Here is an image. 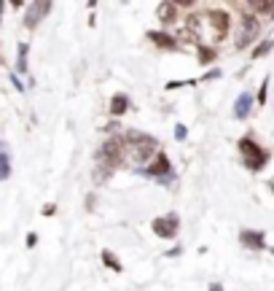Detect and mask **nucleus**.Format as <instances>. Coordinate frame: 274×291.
Here are the masks:
<instances>
[{"instance_id":"obj_21","label":"nucleus","mask_w":274,"mask_h":291,"mask_svg":"<svg viewBox=\"0 0 274 291\" xmlns=\"http://www.w3.org/2000/svg\"><path fill=\"white\" fill-rule=\"evenodd\" d=\"M186 138H188V127L186 124H175V140H177V143H183Z\"/></svg>"},{"instance_id":"obj_22","label":"nucleus","mask_w":274,"mask_h":291,"mask_svg":"<svg viewBox=\"0 0 274 291\" xmlns=\"http://www.w3.org/2000/svg\"><path fill=\"white\" fill-rule=\"evenodd\" d=\"M223 76V70L221 68H212V70H207L204 76H202V81H215V78H221Z\"/></svg>"},{"instance_id":"obj_28","label":"nucleus","mask_w":274,"mask_h":291,"mask_svg":"<svg viewBox=\"0 0 274 291\" xmlns=\"http://www.w3.org/2000/svg\"><path fill=\"white\" fill-rule=\"evenodd\" d=\"M210 291H223V283H218V280H212V283H210Z\"/></svg>"},{"instance_id":"obj_16","label":"nucleus","mask_w":274,"mask_h":291,"mask_svg":"<svg viewBox=\"0 0 274 291\" xmlns=\"http://www.w3.org/2000/svg\"><path fill=\"white\" fill-rule=\"evenodd\" d=\"M100 256H102V264H105V267H110L113 272H124V264H121V261L116 259V253H113V251L102 248V253H100Z\"/></svg>"},{"instance_id":"obj_3","label":"nucleus","mask_w":274,"mask_h":291,"mask_svg":"<svg viewBox=\"0 0 274 291\" xmlns=\"http://www.w3.org/2000/svg\"><path fill=\"white\" fill-rule=\"evenodd\" d=\"M237 148H239V154H242V165L248 167L250 173H261L263 167L269 165V159H271V151H269V148H263L253 133L242 135L237 140Z\"/></svg>"},{"instance_id":"obj_2","label":"nucleus","mask_w":274,"mask_h":291,"mask_svg":"<svg viewBox=\"0 0 274 291\" xmlns=\"http://www.w3.org/2000/svg\"><path fill=\"white\" fill-rule=\"evenodd\" d=\"M121 138H124V165L135 167V170L145 167L150 159L162 151L156 138H150L145 133H137V129H127Z\"/></svg>"},{"instance_id":"obj_25","label":"nucleus","mask_w":274,"mask_h":291,"mask_svg":"<svg viewBox=\"0 0 274 291\" xmlns=\"http://www.w3.org/2000/svg\"><path fill=\"white\" fill-rule=\"evenodd\" d=\"M27 248H35V243H38V232H27Z\"/></svg>"},{"instance_id":"obj_20","label":"nucleus","mask_w":274,"mask_h":291,"mask_svg":"<svg viewBox=\"0 0 274 291\" xmlns=\"http://www.w3.org/2000/svg\"><path fill=\"white\" fill-rule=\"evenodd\" d=\"M194 84H199V81H196V78H188V81H167V92L180 89V87H194Z\"/></svg>"},{"instance_id":"obj_13","label":"nucleus","mask_w":274,"mask_h":291,"mask_svg":"<svg viewBox=\"0 0 274 291\" xmlns=\"http://www.w3.org/2000/svg\"><path fill=\"white\" fill-rule=\"evenodd\" d=\"M110 116L113 119H118V116H124L127 111H129V97L124 95V92H116V95L110 97Z\"/></svg>"},{"instance_id":"obj_1","label":"nucleus","mask_w":274,"mask_h":291,"mask_svg":"<svg viewBox=\"0 0 274 291\" xmlns=\"http://www.w3.org/2000/svg\"><path fill=\"white\" fill-rule=\"evenodd\" d=\"M186 33L191 35L196 43H221L226 35L231 33V14L221 11V8H207L202 14L186 16Z\"/></svg>"},{"instance_id":"obj_23","label":"nucleus","mask_w":274,"mask_h":291,"mask_svg":"<svg viewBox=\"0 0 274 291\" xmlns=\"http://www.w3.org/2000/svg\"><path fill=\"white\" fill-rule=\"evenodd\" d=\"M118 127H121V124H118V119H110L102 129H105V133H110V135H118Z\"/></svg>"},{"instance_id":"obj_4","label":"nucleus","mask_w":274,"mask_h":291,"mask_svg":"<svg viewBox=\"0 0 274 291\" xmlns=\"http://www.w3.org/2000/svg\"><path fill=\"white\" fill-rule=\"evenodd\" d=\"M97 165L108 167L110 173H116L121 165H124V138L121 135H110L105 143L100 146L97 151Z\"/></svg>"},{"instance_id":"obj_11","label":"nucleus","mask_w":274,"mask_h":291,"mask_svg":"<svg viewBox=\"0 0 274 291\" xmlns=\"http://www.w3.org/2000/svg\"><path fill=\"white\" fill-rule=\"evenodd\" d=\"M145 38H148V41H154L159 49H167V51H177V49H180L177 38H175V35H169L167 30H148V33H145Z\"/></svg>"},{"instance_id":"obj_7","label":"nucleus","mask_w":274,"mask_h":291,"mask_svg":"<svg viewBox=\"0 0 274 291\" xmlns=\"http://www.w3.org/2000/svg\"><path fill=\"white\" fill-rule=\"evenodd\" d=\"M150 229H154V234H156V237H162V240H175L177 229H180V219H177V213L159 216V219L150 221Z\"/></svg>"},{"instance_id":"obj_26","label":"nucleus","mask_w":274,"mask_h":291,"mask_svg":"<svg viewBox=\"0 0 274 291\" xmlns=\"http://www.w3.org/2000/svg\"><path fill=\"white\" fill-rule=\"evenodd\" d=\"M11 84L16 87V92H24V89H27V84H22V81H19V78L14 76V73H11Z\"/></svg>"},{"instance_id":"obj_19","label":"nucleus","mask_w":274,"mask_h":291,"mask_svg":"<svg viewBox=\"0 0 274 291\" xmlns=\"http://www.w3.org/2000/svg\"><path fill=\"white\" fill-rule=\"evenodd\" d=\"M6 178H11V156L0 151V181H6Z\"/></svg>"},{"instance_id":"obj_6","label":"nucleus","mask_w":274,"mask_h":291,"mask_svg":"<svg viewBox=\"0 0 274 291\" xmlns=\"http://www.w3.org/2000/svg\"><path fill=\"white\" fill-rule=\"evenodd\" d=\"M239 8L245 11V3H242ZM258 35H261V22H258V16H253L250 11L242 14V16H239V30H237V43H234V49H237V51L248 49V46L256 41Z\"/></svg>"},{"instance_id":"obj_24","label":"nucleus","mask_w":274,"mask_h":291,"mask_svg":"<svg viewBox=\"0 0 274 291\" xmlns=\"http://www.w3.org/2000/svg\"><path fill=\"white\" fill-rule=\"evenodd\" d=\"M54 213H56V202H46L43 205V216H46V219H51Z\"/></svg>"},{"instance_id":"obj_9","label":"nucleus","mask_w":274,"mask_h":291,"mask_svg":"<svg viewBox=\"0 0 274 291\" xmlns=\"http://www.w3.org/2000/svg\"><path fill=\"white\" fill-rule=\"evenodd\" d=\"M239 243L250 251H269L266 246V232L263 229H242L239 232Z\"/></svg>"},{"instance_id":"obj_12","label":"nucleus","mask_w":274,"mask_h":291,"mask_svg":"<svg viewBox=\"0 0 274 291\" xmlns=\"http://www.w3.org/2000/svg\"><path fill=\"white\" fill-rule=\"evenodd\" d=\"M253 105H256V100H253V92H242V95L234 100V119L245 121V119L250 116Z\"/></svg>"},{"instance_id":"obj_15","label":"nucleus","mask_w":274,"mask_h":291,"mask_svg":"<svg viewBox=\"0 0 274 291\" xmlns=\"http://www.w3.org/2000/svg\"><path fill=\"white\" fill-rule=\"evenodd\" d=\"M27 51H30V46H27V43H19V60H16V70H14L16 78L27 73Z\"/></svg>"},{"instance_id":"obj_14","label":"nucleus","mask_w":274,"mask_h":291,"mask_svg":"<svg viewBox=\"0 0 274 291\" xmlns=\"http://www.w3.org/2000/svg\"><path fill=\"white\" fill-rule=\"evenodd\" d=\"M196 60H199V65H210L218 60V54H215L212 46H204V43H196Z\"/></svg>"},{"instance_id":"obj_5","label":"nucleus","mask_w":274,"mask_h":291,"mask_svg":"<svg viewBox=\"0 0 274 291\" xmlns=\"http://www.w3.org/2000/svg\"><path fill=\"white\" fill-rule=\"evenodd\" d=\"M135 173L145 175V178H154L156 183L167 186V183H172V159H169L164 151H159L145 167H140V170H135Z\"/></svg>"},{"instance_id":"obj_17","label":"nucleus","mask_w":274,"mask_h":291,"mask_svg":"<svg viewBox=\"0 0 274 291\" xmlns=\"http://www.w3.org/2000/svg\"><path fill=\"white\" fill-rule=\"evenodd\" d=\"M274 49V38H263L256 49L250 51V60H261V57H266V54Z\"/></svg>"},{"instance_id":"obj_27","label":"nucleus","mask_w":274,"mask_h":291,"mask_svg":"<svg viewBox=\"0 0 274 291\" xmlns=\"http://www.w3.org/2000/svg\"><path fill=\"white\" fill-rule=\"evenodd\" d=\"M180 253H183V248H180V246H175V248H169V251L164 253V256H169V259H175V256H180Z\"/></svg>"},{"instance_id":"obj_18","label":"nucleus","mask_w":274,"mask_h":291,"mask_svg":"<svg viewBox=\"0 0 274 291\" xmlns=\"http://www.w3.org/2000/svg\"><path fill=\"white\" fill-rule=\"evenodd\" d=\"M269 84H271V76H266V78L261 81V89H258V95L253 97V100L258 102V105H266V100H269Z\"/></svg>"},{"instance_id":"obj_10","label":"nucleus","mask_w":274,"mask_h":291,"mask_svg":"<svg viewBox=\"0 0 274 291\" xmlns=\"http://www.w3.org/2000/svg\"><path fill=\"white\" fill-rule=\"evenodd\" d=\"M156 16H159V22H162L164 30H167V27H172L177 19H183V16H180V8H177V3H172V0L159 3V6H156Z\"/></svg>"},{"instance_id":"obj_8","label":"nucleus","mask_w":274,"mask_h":291,"mask_svg":"<svg viewBox=\"0 0 274 291\" xmlns=\"http://www.w3.org/2000/svg\"><path fill=\"white\" fill-rule=\"evenodd\" d=\"M24 8H27L24 27H27V30H35V27L43 22V16H46V14H51V8H54V6L49 3V0H41V3H27Z\"/></svg>"}]
</instances>
